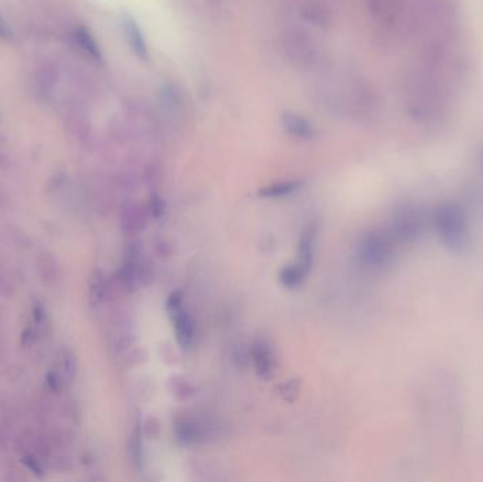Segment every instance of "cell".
Wrapping results in <instances>:
<instances>
[{"label":"cell","mask_w":483,"mask_h":482,"mask_svg":"<svg viewBox=\"0 0 483 482\" xmlns=\"http://www.w3.org/2000/svg\"><path fill=\"white\" fill-rule=\"evenodd\" d=\"M437 228L444 243L454 252L464 253L469 246V234L462 209L457 206H445L438 209Z\"/></svg>","instance_id":"6da1fadb"},{"label":"cell","mask_w":483,"mask_h":482,"mask_svg":"<svg viewBox=\"0 0 483 482\" xmlns=\"http://www.w3.org/2000/svg\"><path fill=\"white\" fill-rule=\"evenodd\" d=\"M284 47L288 57L298 64H310L317 57L315 41L310 37L308 33L302 30L290 31L285 36Z\"/></svg>","instance_id":"7a4b0ae2"},{"label":"cell","mask_w":483,"mask_h":482,"mask_svg":"<svg viewBox=\"0 0 483 482\" xmlns=\"http://www.w3.org/2000/svg\"><path fill=\"white\" fill-rule=\"evenodd\" d=\"M168 310L173 317L177 341L181 346L188 348L194 341V323L190 314L181 306L180 294H173L168 301Z\"/></svg>","instance_id":"3957f363"},{"label":"cell","mask_w":483,"mask_h":482,"mask_svg":"<svg viewBox=\"0 0 483 482\" xmlns=\"http://www.w3.org/2000/svg\"><path fill=\"white\" fill-rule=\"evenodd\" d=\"M390 246L387 241L379 235H369L360 245V259L369 266H383L390 258Z\"/></svg>","instance_id":"277c9868"},{"label":"cell","mask_w":483,"mask_h":482,"mask_svg":"<svg viewBox=\"0 0 483 482\" xmlns=\"http://www.w3.org/2000/svg\"><path fill=\"white\" fill-rule=\"evenodd\" d=\"M281 125L284 131L293 138L308 140L314 136L312 125L297 114H291V112L284 114L281 118Z\"/></svg>","instance_id":"5b68a950"},{"label":"cell","mask_w":483,"mask_h":482,"mask_svg":"<svg viewBox=\"0 0 483 482\" xmlns=\"http://www.w3.org/2000/svg\"><path fill=\"white\" fill-rule=\"evenodd\" d=\"M123 30L128 39L129 46L135 51V54L141 60L148 59V49L144 41V37L138 29V23L132 17H125L123 20Z\"/></svg>","instance_id":"8992f818"},{"label":"cell","mask_w":483,"mask_h":482,"mask_svg":"<svg viewBox=\"0 0 483 482\" xmlns=\"http://www.w3.org/2000/svg\"><path fill=\"white\" fill-rule=\"evenodd\" d=\"M36 269H37L39 276L41 277V280L47 284L54 283L59 277L57 261L49 252H43L39 255L36 261Z\"/></svg>","instance_id":"52a82bcc"},{"label":"cell","mask_w":483,"mask_h":482,"mask_svg":"<svg viewBox=\"0 0 483 482\" xmlns=\"http://www.w3.org/2000/svg\"><path fill=\"white\" fill-rule=\"evenodd\" d=\"M253 361L256 371L266 376L273 371V356L269 346L265 343H258L253 348Z\"/></svg>","instance_id":"ba28073f"},{"label":"cell","mask_w":483,"mask_h":482,"mask_svg":"<svg viewBox=\"0 0 483 482\" xmlns=\"http://www.w3.org/2000/svg\"><path fill=\"white\" fill-rule=\"evenodd\" d=\"M75 39L78 41V44L86 51V54L89 57H92L93 60L96 61H101L102 60V53H101V49L98 46V43L95 41V39L92 37V34L86 30V29H78L75 31Z\"/></svg>","instance_id":"9c48e42d"},{"label":"cell","mask_w":483,"mask_h":482,"mask_svg":"<svg viewBox=\"0 0 483 482\" xmlns=\"http://www.w3.org/2000/svg\"><path fill=\"white\" fill-rule=\"evenodd\" d=\"M314 238L315 234L310 229L307 231L302 238H301V245H300V266L308 273L311 269V261H312V251H314Z\"/></svg>","instance_id":"30bf717a"},{"label":"cell","mask_w":483,"mask_h":482,"mask_svg":"<svg viewBox=\"0 0 483 482\" xmlns=\"http://www.w3.org/2000/svg\"><path fill=\"white\" fill-rule=\"evenodd\" d=\"M59 373L66 381H72L76 373V359L68 349H63L59 353Z\"/></svg>","instance_id":"8fae6325"},{"label":"cell","mask_w":483,"mask_h":482,"mask_svg":"<svg viewBox=\"0 0 483 482\" xmlns=\"http://www.w3.org/2000/svg\"><path fill=\"white\" fill-rule=\"evenodd\" d=\"M300 183L298 181H284V183H277L273 186H269L266 189H263L260 191L262 197H268V199H280L284 196L291 194L293 191H295L298 189Z\"/></svg>","instance_id":"7c38bea8"},{"label":"cell","mask_w":483,"mask_h":482,"mask_svg":"<svg viewBox=\"0 0 483 482\" xmlns=\"http://www.w3.org/2000/svg\"><path fill=\"white\" fill-rule=\"evenodd\" d=\"M305 276H307V272L297 263L295 266L285 268L281 272L280 278H281L284 286H287V287H295V286H298L304 280Z\"/></svg>","instance_id":"4fadbf2b"},{"label":"cell","mask_w":483,"mask_h":482,"mask_svg":"<svg viewBox=\"0 0 483 482\" xmlns=\"http://www.w3.org/2000/svg\"><path fill=\"white\" fill-rule=\"evenodd\" d=\"M304 17L308 20V21H311V23H314V24H317V26H328V23H330V17H328V13L324 10V9H321V7H318V6H312V7H307L305 10H304Z\"/></svg>","instance_id":"5bb4252c"},{"label":"cell","mask_w":483,"mask_h":482,"mask_svg":"<svg viewBox=\"0 0 483 482\" xmlns=\"http://www.w3.org/2000/svg\"><path fill=\"white\" fill-rule=\"evenodd\" d=\"M9 37H10V31H9L7 26H6L3 21H0V39L6 40V39H9Z\"/></svg>","instance_id":"9a60e30c"},{"label":"cell","mask_w":483,"mask_h":482,"mask_svg":"<svg viewBox=\"0 0 483 482\" xmlns=\"http://www.w3.org/2000/svg\"><path fill=\"white\" fill-rule=\"evenodd\" d=\"M1 163H3V159H1V156H0V166H1Z\"/></svg>","instance_id":"2e32d148"}]
</instances>
